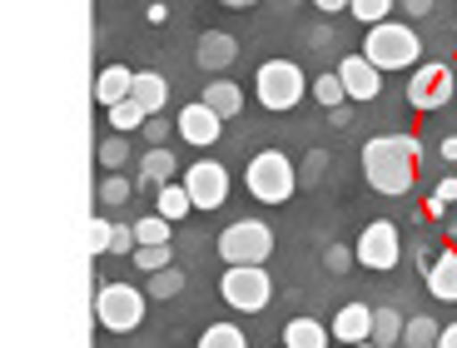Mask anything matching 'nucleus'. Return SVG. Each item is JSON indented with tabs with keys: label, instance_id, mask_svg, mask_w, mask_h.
Instances as JSON below:
<instances>
[{
	"label": "nucleus",
	"instance_id": "b1692460",
	"mask_svg": "<svg viewBox=\"0 0 457 348\" xmlns=\"http://www.w3.org/2000/svg\"><path fill=\"white\" fill-rule=\"evenodd\" d=\"M184 289V274L174 264H164V269H154L149 274V289H145V299H174V294Z\"/></svg>",
	"mask_w": 457,
	"mask_h": 348
},
{
	"label": "nucleus",
	"instance_id": "4c0bfd02",
	"mask_svg": "<svg viewBox=\"0 0 457 348\" xmlns=\"http://www.w3.org/2000/svg\"><path fill=\"white\" fill-rule=\"evenodd\" d=\"M437 348H457V319L447 328H437Z\"/></svg>",
	"mask_w": 457,
	"mask_h": 348
},
{
	"label": "nucleus",
	"instance_id": "a878e982",
	"mask_svg": "<svg viewBox=\"0 0 457 348\" xmlns=\"http://www.w3.org/2000/svg\"><path fill=\"white\" fill-rule=\"evenodd\" d=\"M145 120H149V115L139 110L135 100H120V104H110V129H114V135H129V129H139Z\"/></svg>",
	"mask_w": 457,
	"mask_h": 348
},
{
	"label": "nucleus",
	"instance_id": "6ab92c4d",
	"mask_svg": "<svg viewBox=\"0 0 457 348\" xmlns=\"http://www.w3.org/2000/svg\"><path fill=\"white\" fill-rule=\"evenodd\" d=\"M139 174H145V185H174V174H179V160H174L170 150H164V145H154V150L145 154V160H139Z\"/></svg>",
	"mask_w": 457,
	"mask_h": 348
},
{
	"label": "nucleus",
	"instance_id": "f03ea898",
	"mask_svg": "<svg viewBox=\"0 0 457 348\" xmlns=\"http://www.w3.org/2000/svg\"><path fill=\"white\" fill-rule=\"evenodd\" d=\"M418 55H423V40H418V30H412V25H398V21L368 25L363 60L373 70H412V65H418Z\"/></svg>",
	"mask_w": 457,
	"mask_h": 348
},
{
	"label": "nucleus",
	"instance_id": "412c9836",
	"mask_svg": "<svg viewBox=\"0 0 457 348\" xmlns=\"http://www.w3.org/2000/svg\"><path fill=\"white\" fill-rule=\"evenodd\" d=\"M398 338H403V319H398V309H373V334H368V344H378V348H398Z\"/></svg>",
	"mask_w": 457,
	"mask_h": 348
},
{
	"label": "nucleus",
	"instance_id": "4be33fe9",
	"mask_svg": "<svg viewBox=\"0 0 457 348\" xmlns=\"http://www.w3.org/2000/svg\"><path fill=\"white\" fill-rule=\"evenodd\" d=\"M403 348H437V324L433 319H403V338H398Z\"/></svg>",
	"mask_w": 457,
	"mask_h": 348
},
{
	"label": "nucleus",
	"instance_id": "7ed1b4c3",
	"mask_svg": "<svg viewBox=\"0 0 457 348\" xmlns=\"http://www.w3.org/2000/svg\"><path fill=\"white\" fill-rule=\"evenodd\" d=\"M244 185H249V195L259 199V204H284V199H294V189H298V170H294V160H288L284 150H263V154L249 160Z\"/></svg>",
	"mask_w": 457,
	"mask_h": 348
},
{
	"label": "nucleus",
	"instance_id": "c9c22d12",
	"mask_svg": "<svg viewBox=\"0 0 457 348\" xmlns=\"http://www.w3.org/2000/svg\"><path fill=\"white\" fill-rule=\"evenodd\" d=\"M104 234H110V220L95 214V220H90V254H104Z\"/></svg>",
	"mask_w": 457,
	"mask_h": 348
},
{
	"label": "nucleus",
	"instance_id": "f3484780",
	"mask_svg": "<svg viewBox=\"0 0 457 348\" xmlns=\"http://www.w3.org/2000/svg\"><path fill=\"white\" fill-rule=\"evenodd\" d=\"M129 85H135V70L110 65V70H100V80H95V100H100L104 110H110V104L129 100Z\"/></svg>",
	"mask_w": 457,
	"mask_h": 348
},
{
	"label": "nucleus",
	"instance_id": "aec40b11",
	"mask_svg": "<svg viewBox=\"0 0 457 348\" xmlns=\"http://www.w3.org/2000/svg\"><path fill=\"white\" fill-rule=\"evenodd\" d=\"M328 328L319 324V319H294V324L284 328V348H328Z\"/></svg>",
	"mask_w": 457,
	"mask_h": 348
},
{
	"label": "nucleus",
	"instance_id": "c756f323",
	"mask_svg": "<svg viewBox=\"0 0 457 348\" xmlns=\"http://www.w3.org/2000/svg\"><path fill=\"white\" fill-rule=\"evenodd\" d=\"M104 254H135V224H110V234H104Z\"/></svg>",
	"mask_w": 457,
	"mask_h": 348
},
{
	"label": "nucleus",
	"instance_id": "bb28decb",
	"mask_svg": "<svg viewBox=\"0 0 457 348\" xmlns=\"http://www.w3.org/2000/svg\"><path fill=\"white\" fill-rule=\"evenodd\" d=\"M129 259H135L145 274H154V269H164L174 254H170V244H135V254H129Z\"/></svg>",
	"mask_w": 457,
	"mask_h": 348
},
{
	"label": "nucleus",
	"instance_id": "423d86ee",
	"mask_svg": "<svg viewBox=\"0 0 457 348\" xmlns=\"http://www.w3.org/2000/svg\"><path fill=\"white\" fill-rule=\"evenodd\" d=\"M274 254V229L263 220H239L219 234V259L224 264H263Z\"/></svg>",
	"mask_w": 457,
	"mask_h": 348
},
{
	"label": "nucleus",
	"instance_id": "ea45409f",
	"mask_svg": "<svg viewBox=\"0 0 457 348\" xmlns=\"http://www.w3.org/2000/svg\"><path fill=\"white\" fill-rule=\"evenodd\" d=\"M149 25H164V21H170V5H164V0H160V5H149Z\"/></svg>",
	"mask_w": 457,
	"mask_h": 348
},
{
	"label": "nucleus",
	"instance_id": "20e7f679",
	"mask_svg": "<svg viewBox=\"0 0 457 348\" xmlns=\"http://www.w3.org/2000/svg\"><path fill=\"white\" fill-rule=\"evenodd\" d=\"M253 95H259L263 110H294V104L309 95V80H303V70H298L294 60H269V65H259V75H253Z\"/></svg>",
	"mask_w": 457,
	"mask_h": 348
},
{
	"label": "nucleus",
	"instance_id": "9d476101",
	"mask_svg": "<svg viewBox=\"0 0 457 348\" xmlns=\"http://www.w3.org/2000/svg\"><path fill=\"white\" fill-rule=\"evenodd\" d=\"M408 100H412V110H443L453 100V70L443 60L437 65H418L408 80Z\"/></svg>",
	"mask_w": 457,
	"mask_h": 348
},
{
	"label": "nucleus",
	"instance_id": "f8f14e48",
	"mask_svg": "<svg viewBox=\"0 0 457 348\" xmlns=\"http://www.w3.org/2000/svg\"><path fill=\"white\" fill-rule=\"evenodd\" d=\"M174 129H179V139H189L195 150H209V145H219V129H224V120H219L209 104H184L179 120H174Z\"/></svg>",
	"mask_w": 457,
	"mask_h": 348
},
{
	"label": "nucleus",
	"instance_id": "c03bdc74",
	"mask_svg": "<svg viewBox=\"0 0 457 348\" xmlns=\"http://www.w3.org/2000/svg\"><path fill=\"white\" fill-rule=\"evenodd\" d=\"M353 348H378V344H353Z\"/></svg>",
	"mask_w": 457,
	"mask_h": 348
},
{
	"label": "nucleus",
	"instance_id": "dca6fc26",
	"mask_svg": "<svg viewBox=\"0 0 457 348\" xmlns=\"http://www.w3.org/2000/svg\"><path fill=\"white\" fill-rule=\"evenodd\" d=\"M428 294L443 303H457V244L447 254H437V264H428Z\"/></svg>",
	"mask_w": 457,
	"mask_h": 348
},
{
	"label": "nucleus",
	"instance_id": "393cba45",
	"mask_svg": "<svg viewBox=\"0 0 457 348\" xmlns=\"http://www.w3.org/2000/svg\"><path fill=\"white\" fill-rule=\"evenodd\" d=\"M189 195H184V185H160V220H170V224H179L184 214H189Z\"/></svg>",
	"mask_w": 457,
	"mask_h": 348
},
{
	"label": "nucleus",
	"instance_id": "6e6552de",
	"mask_svg": "<svg viewBox=\"0 0 457 348\" xmlns=\"http://www.w3.org/2000/svg\"><path fill=\"white\" fill-rule=\"evenodd\" d=\"M398 254H403V244H398V224L388 220H373L363 234H358V264L373 269V274H388V269H398Z\"/></svg>",
	"mask_w": 457,
	"mask_h": 348
},
{
	"label": "nucleus",
	"instance_id": "1a4fd4ad",
	"mask_svg": "<svg viewBox=\"0 0 457 348\" xmlns=\"http://www.w3.org/2000/svg\"><path fill=\"white\" fill-rule=\"evenodd\" d=\"M184 195L195 209H219L228 199V170L219 160H199L184 170Z\"/></svg>",
	"mask_w": 457,
	"mask_h": 348
},
{
	"label": "nucleus",
	"instance_id": "0eeeda50",
	"mask_svg": "<svg viewBox=\"0 0 457 348\" xmlns=\"http://www.w3.org/2000/svg\"><path fill=\"white\" fill-rule=\"evenodd\" d=\"M219 294H224L228 309L259 313V309H269V294H274V284H269V269H263V264H228Z\"/></svg>",
	"mask_w": 457,
	"mask_h": 348
},
{
	"label": "nucleus",
	"instance_id": "ddd939ff",
	"mask_svg": "<svg viewBox=\"0 0 457 348\" xmlns=\"http://www.w3.org/2000/svg\"><path fill=\"white\" fill-rule=\"evenodd\" d=\"M195 60H199V70L219 75V70H228L234 60H239V40H234L228 30H204L199 46H195Z\"/></svg>",
	"mask_w": 457,
	"mask_h": 348
},
{
	"label": "nucleus",
	"instance_id": "a19ab883",
	"mask_svg": "<svg viewBox=\"0 0 457 348\" xmlns=\"http://www.w3.org/2000/svg\"><path fill=\"white\" fill-rule=\"evenodd\" d=\"M323 15H338V11H348V0H313Z\"/></svg>",
	"mask_w": 457,
	"mask_h": 348
},
{
	"label": "nucleus",
	"instance_id": "2eb2a0df",
	"mask_svg": "<svg viewBox=\"0 0 457 348\" xmlns=\"http://www.w3.org/2000/svg\"><path fill=\"white\" fill-rule=\"evenodd\" d=\"M129 100H135L145 115H160L164 104H170V80L154 75V70H145V75H135V85H129Z\"/></svg>",
	"mask_w": 457,
	"mask_h": 348
},
{
	"label": "nucleus",
	"instance_id": "cd10ccee",
	"mask_svg": "<svg viewBox=\"0 0 457 348\" xmlns=\"http://www.w3.org/2000/svg\"><path fill=\"white\" fill-rule=\"evenodd\" d=\"M129 195H135V185H129L125 174H104V185H100V204H129Z\"/></svg>",
	"mask_w": 457,
	"mask_h": 348
},
{
	"label": "nucleus",
	"instance_id": "5701e85b",
	"mask_svg": "<svg viewBox=\"0 0 457 348\" xmlns=\"http://www.w3.org/2000/svg\"><path fill=\"white\" fill-rule=\"evenodd\" d=\"M199 348H249V338H244L239 324H209L199 334Z\"/></svg>",
	"mask_w": 457,
	"mask_h": 348
},
{
	"label": "nucleus",
	"instance_id": "2f4dec72",
	"mask_svg": "<svg viewBox=\"0 0 457 348\" xmlns=\"http://www.w3.org/2000/svg\"><path fill=\"white\" fill-rule=\"evenodd\" d=\"M313 100L328 104V110H338V104L348 100V95H343V85H338V75H319V80H313Z\"/></svg>",
	"mask_w": 457,
	"mask_h": 348
},
{
	"label": "nucleus",
	"instance_id": "f257e3e1",
	"mask_svg": "<svg viewBox=\"0 0 457 348\" xmlns=\"http://www.w3.org/2000/svg\"><path fill=\"white\" fill-rule=\"evenodd\" d=\"M418 154H423V145L412 135H378L363 145V174L368 185L378 189V195H412V185H418Z\"/></svg>",
	"mask_w": 457,
	"mask_h": 348
},
{
	"label": "nucleus",
	"instance_id": "f704fd0d",
	"mask_svg": "<svg viewBox=\"0 0 457 348\" xmlns=\"http://www.w3.org/2000/svg\"><path fill=\"white\" fill-rule=\"evenodd\" d=\"M323 264H328V274H348V269H353V249H343V244H333Z\"/></svg>",
	"mask_w": 457,
	"mask_h": 348
},
{
	"label": "nucleus",
	"instance_id": "4468645a",
	"mask_svg": "<svg viewBox=\"0 0 457 348\" xmlns=\"http://www.w3.org/2000/svg\"><path fill=\"white\" fill-rule=\"evenodd\" d=\"M338 344H368V334H373V309L368 303H348V309H338V319H333V328H328Z\"/></svg>",
	"mask_w": 457,
	"mask_h": 348
},
{
	"label": "nucleus",
	"instance_id": "e433bc0d",
	"mask_svg": "<svg viewBox=\"0 0 457 348\" xmlns=\"http://www.w3.org/2000/svg\"><path fill=\"white\" fill-rule=\"evenodd\" d=\"M433 199H443V204H457V179H443V185H437V195Z\"/></svg>",
	"mask_w": 457,
	"mask_h": 348
},
{
	"label": "nucleus",
	"instance_id": "79ce46f5",
	"mask_svg": "<svg viewBox=\"0 0 457 348\" xmlns=\"http://www.w3.org/2000/svg\"><path fill=\"white\" fill-rule=\"evenodd\" d=\"M443 160H453V164H457V135H447V139H443Z\"/></svg>",
	"mask_w": 457,
	"mask_h": 348
},
{
	"label": "nucleus",
	"instance_id": "37998d69",
	"mask_svg": "<svg viewBox=\"0 0 457 348\" xmlns=\"http://www.w3.org/2000/svg\"><path fill=\"white\" fill-rule=\"evenodd\" d=\"M228 11H244V5H253V0H224Z\"/></svg>",
	"mask_w": 457,
	"mask_h": 348
},
{
	"label": "nucleus",
	"instance_id": "58836bf2",
	"mask_svg": "<svg viewBox=\"0 0 457 348\" xmlns=\"http://www.w3.org/2000/svg\"><path fill=\"white\" fill-rule=\"evenodd\" d=\"M403 11L408 15H433V0H403Z\"/></svg>",
	"mask_w": 457,
	"mask_h": 348
},
{
	"label": "nucleus",
	"instance_id": "9b49d317",
	"mask_svg": "<svg viewBox=\"0 0 457 348\" xmlns=\"http://www.w3.org/2000/svg\"><path fill=\"white\" fill-rule=\"evenodd\" d=\"M333 75H338L343 95H348V100H358V104L383 95V70H373L363 55H343V65L333 70Z\"/></svg>",
	"mask_w": 457,
	"mask_h": 348
},
{
	"label": "nucleus",
	"instance_id": "a211bd4d",
	"mask_svg": "<svg viewBox=\"0 0 457 348\" xmlns=\"http://www.w3.org/2000/svg\"><path fill=\"white\" fill-rule=\"evenodd\" d=\"M199 104H209L219 120H234L244 110V95H239V85H234V80H214L204 95H199Z\"/></svg>",
	"mask_w": 457,
	"mask_h": 348
},
{
	"label": "nucleus",
	"instance_id": "72a5a7b5",
	"mask_svg": "<svg viewBox=\"0 0 457 348\" xmlns=\"http://www.w3.org/2000/svg\"><path fill=\"white\" fill-rule=\"evenodd\" d=\"M323 170H328V154H323V150H313L309 160H303V170H298V185H319V179H323Z\"/></svg>",
	"mask_w": 457,
	"mask_h": 348
},
{
	"label": "nucleus",
	"instance_id": "39448f33",
	"mask_svg": "<svg viewBox=\"0 0 457 348\" xmlns=\"http://www.w3.org/2000/svg\"><path fill=\"white\" fill-rule=\"evenodd\" d=\"M95 319L110 334H129V328L145 324V289H129V284H100L95 294Z\"/></svg>",
	"mask_w": 457,
	"mask_h": 348
},
{
	"label": "nucleus",
	"instance_id": "c85d7f7f",
	"mask_svg": "<svg viewBox=\"0 0 457 348\" xmlns=\"http://www.w3.org/2000/svg\"><path fill=\"white\" fill-rule=\"evenodd\" d=\"M135 244H170V220L149 214V220L135 224Z\"/></svg>",
	"mask_w": 457,
	"mask_h": 348
},
{
	"label": "nucleus",
	"instance_id": "7c9ffc66",
	"mask_svg": "<svg viewBox=\"0 0 457 348\" xmlns=\"http://www.w3.org/2000/svg\"><path fill=\"white\" fill-rule=\"evenodd\" d=\"M348 11H353L363 25H378V21H388L393 0H348Z\"/></svg>",
	"mask_w": 457,
	"mask_h": 348
},
{
	"label": "nucleus",
	"instance_id": "473e14b6",
	"mask_svg": "<svg viewBox=\"0 0 457 348\" xmlns=\"http://www.w3.org/2000/svg\"><path fill=\"white\" fill-rule=\"evenodd\" d=\"M125 160H129L125 135H110V139L100 145V164H104V170H125Z\"/></svg>",
	"mask_w": 457,
	"mask_h": 348
}]
</instances>
